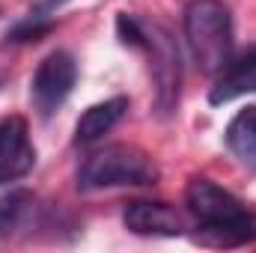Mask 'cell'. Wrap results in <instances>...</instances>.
Instances as JSON below:
<instances>
[{
  "label": "cell",
  "instance_id": "cell-6",
  "mask_svg": "<svg viewBox=\"0 0 256 253\" xmlns=\"http://www.w3.org/2000/svg\"><path fill=\"white\" fill-rule=\"evenodd\" d=\"M36 164V146L24 116H6L0 122V185L24 179Z\"/></svg>",
  "mask_w": 256,
  "mask_h": 253
},
{
  "label": "cell",
  "instance_id": "cell-8",
  "mask_svg": "<svg viewBox=\"0 0 256 253\" xmlns=\"http://www.w3.org/2000/svg\"><path fill=\"white\" fill-rule=\"evenodd\" d=\"M244 92H256V45L250 51H244L242 57L230 60V66L218 74L212 92H208V102L212 104H226Z\"/></svg>",
  "mask_w": 256,
  "mask_h": 253
},
{
  "label": "cell",
  "instance_id": "cell-12",
  "mask_svg": "<svg viewBox=\"0 0 256 253\" xmlns=\"http://www.w3.org/2000/svg\"><path fill=\"white\" fill-rule=\"evenodd\" d=\"M54 30V18H45V15H36V12H27L9 33H6V42H39L45 39L48 33Z\"/></svg>",
  "mask_w": 256,
  "mask_h": 253
},
{
  "label": "cell",
  "instance_id": "cell-11",
  "mask_svg": "<svg viewBox=\"0 0 256 253\" xmlns=\"http://www.w3.org/2000/svg\"><path fill=\"white\" fill-rule=\"evenodd\" d=\"M33 206L36 200L30 190H9L6 196H0V236L21 230L27 218L33 214Z\"/></svg>",
  "mask_w": 256,
  "mask_h": 253
},
{
  "label": "cell",
  "instance_id": "cell-13",
  "mask_svg": "<svg viewBox=\"0 0 256 253\" xmlns=\"http://www.w3.org/2000/svg\"><path fill=\"white\" fill-rule=\"evenodd\" d=\"M63 3H66V0H36V3L30 6V12L45 15V18H54V15H57V9H60Z\"/></svg>",
  "mask_w": 256,
  "mask_h": 253
},
{
  "label": "cell",
  "instance_id": "cell-10",
  "mask_svg": "<svg viewBox=\"0 0 256 253\" xmlns=\"http://www.w3.org/2000/svg\"><path fill=\"white\" fill-rule=\"evenodd\" d=\"M224 140H226V149H230L244 167L256 170V104L242 108V110L230 120Z\"/></svg>",
  "mask_w": 256,
  "mask_h": 253
},
{
  "label": "cell",
  "instance_id": "cell-1",
  "mask_svg": "<svg viewBox=\"0 0 256 253\" xmlns=\"http://www.w3.org/2000/svg\"><path fill=\"white\" fill-rule=\"evenodd\" d=\"M188 212L196 218V244L206 248H238L256 242V212L236 194L224 190L212 179L194 176L185 188Z\"/></svg>",
  "mask_w": 256,
  "mask_h": 253
},
{
  "label": "cell",
  "instance_id": "cell-3",
  "mask_svg": "<svg viewBox=\"0 0 256 253\" xmlns=\"http://www.w3.org/2000/svg\"><path fill=\"white\" fill-rule=\"evenodd\" d=\"M158 182V164L137 146H104L90 152L78 167V188L104 190V188H140Z\"/></svg>",
  "mask_w": 256,
  "mask_h": 253
},
{
  "label": "cell",
  "instance_id": "cell-4",
  "mask_svg": "<svg viewBox=\"0 0 256 253\" xmlns=\"http://www.w3.org/2000/svg\"><path fill=\"white\" fill-rule=\"evenodd\" d=\"M143 21V42L137 51H146L149 57V72H152V84H155V114L158 116H173L179 108V90H182V54L179 45L173 39V33L164 24L155 21Z\"/></svg>",
  "mask_w": 256,
  "mask_h": 253
},
{
  "label": "cell",
  "instance_id": "cell-2",
  "mask_svg": "<svg viewBox=\"0 0 256 253\" xmlns=\"http://www.w3.org/2000/svg\"><path fill=\"white\" fill-rule=\"evenodd\" d=\"M185 39L202 74H220L232 60V15L220 0H191L185 6Z\"/></svg>",
  "mask_w": 256,
  "mask_h": 253
},
{
  "label": "cell",
  "instance_id": "cell-5",
  "mask_svg": "<svg viewBox=\"0 0 256 253\" xmlns=\"http://www.w3.org/2000/svg\"><path fill=\"white\" fill-rule=\"evenodd\" d=\"M78 80V63L68 51H54L36 66L30 78V102L39 110V116H51L63 108L68 92Z\"/></svg>",
  "mask_w": 256,
  "mask_h": 253
},
{
  "label": "cell",
  "instance_id": "cell-7",
  "mask_svg": "<svg viewBox=\"0 0 256 253\" xmlns=\"http://www.w3.org/2000/svg\"><path fill=\"white\" fill-rule=\"evenodd\" d=\"M122 224L134 236H164L176 238L185 232L182 214L170 202H149V200H134L122 212Z\"/></svg>",
  "mask_w": 256,
  "mask_h": 253
},
{
  "label": "cell",
  "instance_id": "cell-9",
  "mask_svg": "<svg viewBox=\"0 0 256 253\" xmlns=\"http://www.w3.org/2000/svg\"><path fill=\"white\" fill-rule=\"evenodd\" d=\"M126 110H128L126 96H114V98H108V102H98V104L86 108V110L80 114L78 126H74V143H78V146H92V143H98L104 134L114 131V126L126 116Z\"/></svg>",
  "mask_w": 256,
  "mask_h": 253
}]
</instances>
